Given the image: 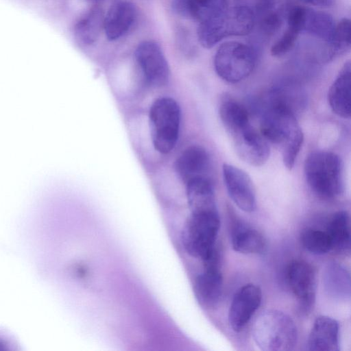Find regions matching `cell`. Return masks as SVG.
<instances>
[{
	"label": "cell",
	"mask_w": 351,
	"mask_h": 351,
	"mask_svg": "<svg viewBox=\"0 0 351 351\" xmlns=\"http://www.w3.org/2000/svg\"><path fill=\"white\" fill-rule=\"evenodd\" d=\"M293 104L279 88L269 92L263 102L260 132L265 140L280 147L284 165L293 167L304 141Z\"/></svg>",
	"instance_id": "6da1fadb"
},
{
	"label": "cell",
	"mask_w": 351,
	"mask_h": 351,
	"mask_svg": "<svg viewBox=\"0 0 351 351\" xmlns=\"http://www.w3.org/2000/svg\"><path fill=\"white\" fill-rule=\"evenodd\" d=\"M221 121L239 157L255 167L269 157L267 140L251 125L247 110L234 99L225 97L219 106Z\"/></svg>",
	"instance_id": "7a4b0ae2"
},
{
	"label": "cell",
	"mask_w": 351,
	"mask_h": 351,
	"mask_svg": "<svg viewBox=\"0 0 351 351\" xmlns=\"http://www.w3.org/2000/svg\"><path fill=\"white\" fill-rule=\"evenodd\" d=\"M304 169L308 185L318 196L334 199L343 193V162L335 153L311 152L305 160Z\"/></svg>",
	"instance_id": "3957f363"
},
{
	"label": "cell",
	"mask_w": 351,
	"mask_h": 351,
	"mask_svg": "<svg viewBox=\"0 0 351 351\" xmlns=\"http://www.w3.org/2000/svg\"><path fill=\"white\" fill-rule=\"evenodd\" d=\"M252 337L262 350L289 351L295 347L298 330L289 315L279 310L268 309L254 321Z\"/></svg>",
	"instance_id": "277c9868"
},
{
	"label": "cell",
	"mask_w": 351,
	"mask_h": 351,
	"mask_svg": "<svg viewBox=\"0 0 351 351\" xmlns=\"http://www.w3.org/2000/svg\"><path fill=\"white\" fill-rule=\"evenodd\" d=\"M255 21V14L249 7H228L215 16L199 23V42L205 48H212L225 38L249 34Z\"/></svg>",
	"instance_id": "5b68a950"
},
{
	"label": "cell",
	"mask_w": 351,
	"mask_h": 351,
	"mask_svg": "<svg viewBox=\"0 0 351 351\" xmlns=\"http://www.w3.org/2000/svg\"><path fill=\"white\" fill-rule=\"evenodd\" d=\"M219 228V213H191L181 232L185 251L193 257L205 260L216 250Z\"/></svg>",
	"instance_id": "8992f818"
},
{
	"label": "cell",
	"mask_w": 351,
	"mask_h": 351,
	"mask_svg": "<svg viewBox=\"0 0 351 351\" xmlns=\"http://www.w3.org/2000/svg\"><path fill=\"white\" fill-rule=\"evenodd\" d=\"M149 119L154 148L161 154L169 153L179 135L180 110L178 103L170 97L157 99L151 106Z\"/></svg>",
	"instance_id": "52a82bcc"
},
{
	"label": "cell",
	"mask_w": 351,
	"mask_h": 351,
	"mask_svg": "<svg viewBox=\"0 0 351 351\" xmlns=\"http://www.w3.org/2000/svg\"><path fill=\"white\" fill-rule=\"evenodd\" d=\"M256 63L254 49L241 43L230 41L217 49L214 66L217 75L230 83H237L247 77Z\"/></svg>",
	"instance_id": "ba28073f"
},
{
	"label": "cell",
	"mask_w": 351,
	"mask_h": 351,
	"mask_svg": "<svg viewBox=\"0 0 351 351\" xmlns=\"http://www.w3.org/2000/svg\"><path fill=\"white\" fill-rule=\"evenodd\" d=\"M135 58L146 82L154 87L165 85L169 78L166 58L158 43L145 40L135 50Z\"/></svg>",
	"instance_id": "9c48e42d"
},
{
	"label": "cell",
	"mask_w": 351,
	"mask_h": 351,
	"mask_svg": "<svg viewBox=\"0 0 351 351\" xmlns=\"http://www.w3.org/2000/svg\"><path fill=\"white\" fill-rule=\"evenodd\" d=\"M218 252L206 260L204 269L195 278L193 291L198 303L204 308L215 307L222 295L223 278L219 269Z\"/></svg>",
	"instance_id": "30bf717a"
},
{
	"label": "cell",
	"mask_w": 351,
	"mask_h": 351,
	"mask_svg": "<svg viewBox=\"0 0 351 351\" xmlns=\"http://www.w3.org/2000/svg\"><path fill=\"white\" fill-rule=\"evenodd\" d=\"M222 171L227 192L232 202L244 212H253L256 207V197L255 188L249 175L227 163L223 165Z\"/></svg>",
	"instance_id": "8fae6325"
},
{
	"label": "cell",
	"mask_w": 351,
	"mask_h": 351,
	"mask_svg": "<svg viewBox=\"0 0 351 351\" xmlns=\"http://www.w3.org/2000/svg\"><path fill=\"white\" fill-rule=\"evenodd\" d=\"M287 279L301 308L305 311H310L316 292V276L313 267L304 261H293L288 267Z\"/></svg>",
	"instance_id": "7c38bea8"
},
{
	"label": "cell",
	"mask_w": 351,
	"mask_h": 351,
	"mask_svg": "<svg viewBox=\"0 0 351 351\" xmlns=\"http://www.w3.org/2000/svg\"><path fill=\"white\" fill-rule=\"evenodd\" d=\"M262 300L260 287L247 284L234 295L228 312V322L235 332L242 330L258 308Z\"/></svg>",
	"instance_id": "4fadbf2b"
},
{
	"label": "cell",
	"mask_w": 351,
	"mask_h": 351,
	"mask_svg": "<svg viewBox=\"0 0 351 351\" xmlns=\"http://www.w3.org/2000/svg\"><path fill=\"white\" fill-rule=\"evenodd\" d=\"M176 169L186 184L197 180H210L211 161L207 151L199 145L185 149L176 162Z\"/></svg>",
	"instance_id": "5bb4252c"
},
{
	"label": "cell",
	"mask_w": 351,
	"mask_h": 351,
	"mask_svg": "<svg viewBox=\"0 0 351 351\" xmlns=\"http://www.w3.org/2000/svg\"><path fill=\"white\" fill-rule=\"evenodd\" d=\"M134 5L127 0H117L104 15V30L106 38L116 40L123 36L133 25L136 18Z\"/></svg>",
	"instance_id": "9a60e30c"
},
{
	"label": "cell",
	"mask_w": 351,
	"mask_h": 351,
	"mask_svg": "<svg viewBox=\"0 0 351 351\" xmlns=\"http://www.w3.org/2000/svg\"><path fill=\"white\" fill-rule=\"evenodd\" d=\"M339 324L333 318L320 315L316 318L308 338V350L338 351Z\"/></svg>",
	"instance_id": "2e32d148"
},
{
	"label": "cell",
	"mask_w": 351,
	"mask_h": 351,
	"mask_svg": "<svg viewBox=\"0 0 351 351\" xmlns=\"http://www.w3.org/2000/svg\"><path fill=\"white\" fill-rule=\"evenodd\" d=\"M350 88L351 64L348 61L339 71L328 93V101L331 110L343 119L350 117Z\"/></svg>",
	"instance_id": "e0dca14e"
},
{
	"label": "cell",
	"mask_w": 351,
	"mask_h": 351,
	"mask_svg": "<svg viewBox=\"0 0 351 351\" xmlns=\"http://www.w3.org/2000/svg\"><path fill=\"white\" fill-rule=\"evenodd\" d=\"M178 15L199 23L207 21L228 8L227 0H171Z\"/></svg>",
	"instance_id": "ac0fdd59"
},
{
	"label": "cell",
	"mask_w": 351,
	"mask_h": 351,
	"mask_svg": "<svg viewBox=\"0 0 351 351\" xmlns=\"http://www.w3.org/2000/svg\"><path fill=\"white\" fill-rule=\"evenodd\" d=\"M231 243L234 251L245 254H260L267 247L264 236L257 230L242 223L232 228Z\"/></svg>",
	"instance_id": "d6986e66"
},
{
	"label": "cell",
	"mask_w": 351,
	"mask_h": 351,
	"mask_svg": "<svg viewBox=\"0 0 351 351\" xmlns=\"http://www.w3.org/2000/svg\"><path fill=\"white\" fill-rule=\"evenodd\" d=\"M191 213H218L211 180H197L186 184Z\"/></svg>",
	"instance_id": "ffe728a7"
},
{
	"label": "cell",
	"mask_w": 351,
	"mask_h": 351,
	"mask_svg": "<svg viewBox=\"0 0 351 351\" xmlns=\"http://www.w3.org/2000/svg\"><path fill=\"white\" fill-rule=\"evenodd\" d=\"M323 285L327 294L332 298L350 299V273L341 264L331 262L326 266L323 272Z\"/></svg>",
	"instance_id": "44dd1931"
},
{
	"label": "cell",
	"mask_w": 351,
	"mask_h": 351,
	"mask_svg": "<svg viewBox=\"0 0 351 351\" xmlns=\"http://www.w3.org/2000/svg\"><path fill=\"white\" fill-rule=\"evenodd\" d=\"M104 14L98 6L92 8L74 27L77 42L84 46L94 44L104 29Z\"/></svg>",
	"instance_id": "7402d4cb"
},
{
	"label": "cell",
	"mask_w": 351,
	"mask_h": 351,
	"mask_svg": "<svg viewBox=\"0 0 351 351\" xmlns=\"http://www.w3.org/2000/svg\"><path fill=\"white\" fill-rule=\"evenodd\" d=\"M326 232L330 241L332 250L344 253L350 252V221L349 214L346 211H338L332 215Z\"/></svg>",
	"instance_id": "603a6c76"
},
{
	"label": "cell",
	"mask_w": 351,
	"mask_h": 351,
	"mask_svg": "<svg viewBox=\"0 0 351 351\" xmlns=\"http://www.w3.org/2000/svg\"><path fill=\"white\" fill-rule=\"evenodd\" d=\"M336 24L332 15L307 8L303 32L328 43Z\"/></svg>",
	"instance_id": "cb8c5ba5"
},
{
	"label": "cell",
	"mask_w": 351,
	"mask_h": 351,
	"mask_svg": "<svg viewBox=\"0 0 351 351\" xmlns=\"http://www.w3.org/2000/svg\"><path fill=\"white\" fill-rule=\"evenodd\" d=\"M327 47L323 55V59L330 61L346 53L350 49V21L347 18L341 19L336 25L335 32L327 43Z\"/></svg>",
	"instance_id": "d4e9b609"
},
{
	"label": "cell",
	"mask_w": 351,
	"mask_h": 351,
	"mask_svg": "<svg viewBox=\"0 0 351 351\" xmlns=\"http://www.w3.org/2000/svg\"><path fill=\"white\" fill-rule=\"evenodd\" d=\"M303 247L315 254H324L332 250L331 243L326 231L307 228L300 235Z\"/></svg>",
	"instance_id": "484cf974"
},
{
	"label": "cell",
	"mask_w": 351,
	"mask_h": 351,
	"mask_svg": "<svg viewBox=\"0 0 351 351\" xmlns=\"http://www.w3.org/2000/svg\"><path fill=\"white\" fill-rule=\"evenodd\" d=\"M299 32L287 27L286 31L282 34L271 48V53L275 57H281L289 52L295 46Z\"/></svg>",
	"instance_id": "4316f807"
},
{
	"label": "cell",
	"mask_w": 351,
	"mask_h": 351,
	"mask_svg": "<svg viewBox=\"0 0 351 351\" xmlns=\"http://www.w3.org/2000/svg\"><path fill=\"white\" fill-rule=\"evenodd\" d=\"M303 3L318 7H330L333 5L335 0H300Z\"/></svg>",
	"instance_id": "83f0119b"
}]
</instances>
